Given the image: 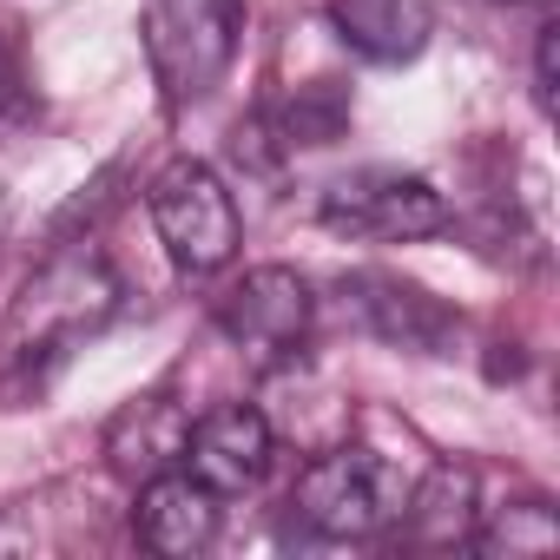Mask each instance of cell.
I'll list each match as a JSON object with an SVG mask.
<instances>
[{"label": "cell", "instance_id": "9a60e30c", "mask_svg": "<svg viewBox=\"0 0 560 560\" xmlns=\"http://www.w3.org/2000/svg\"><path fill=\"white\" fill-rule=\"evenodd\" d=\"M553 47H560V27L547 21L540 40H534V100H540V113H553Z\"/></svg>", "mask_w": 560, "mask_h": 560}, {"label": "cell", "instance_id": "6da1fadb", "mask_svg": "<svg viewBox=\"0 0 560 560\" xmlns=\"http://www.w3.org/2000/svg\"><path fill=\"white\" fill-rule=\"evenodd\" d=\"M237 27L244 0H145V60L172 113L211 100L237 60Z\"/></svg>", "mask_w": 560, "mask_h": 560}, {"label": "cell", "instance_id": "7c38bea8", "mask_svg": "<svg viewBox=\"0 0 560 560\" xmlns=\"http://www.w3.org/2000/svg\"><path fill=\"white\" fill-rule=\"evenodd\" d=\"M475 514H481V508H475V475L442 462L422 488H409L396 527H402L409 540H422V547H462V540L475 534Z\"/></svg>", "mask_w": 560, "mask_h": 560}, {"label": "cell", "instance_id": "3957f363", "mask_svg": "<svg viewBox=\"0 0 560 560\" xmlns=\"http://www.w3.org/2000/svg\"><path fill=\"white\" fill-rule=\"evenodd\" d=\"M119 311V277L93 244H67L54 250L14 304V357H67L86 330H100Z\"/></svg>", "mask_w": 560, "mask_h": 560}, {"label": "cell", "instance_id": "9c48e42d", "mask_svg": "<svg viewBox=\"0 0 560 560\" xmlns=\"http://www.w3.org/2000/svg\"><path fill=\"white\" fill-rule=\"evenodd\" d=\"M343 304L363 317V330H376L383 343H402V350H442L455 330V317L422 284H402V277H383V270L343 277Z\"/></svg>", "mask_w": 560, "mask_h": 560}, {"label": "cell", "instance_id": "277c9868", "mask_svg": "<svg viewBox=\"0 0 560 560\" xmlns=\"http://www.w3.org/2000/svg\"><path fill=\"white\" fill-rule=\"evenodd\" d=\"M145 211L159 224V244L185 277H211L237 257V198L205 159H172L145 185Z\"/></svg>", "mask_w": 560, "mask_h": 560}, {"label": "cell", "instance_id": "e0dca14e", "mask_svg": "<svg viewBox=\"0 0 560 560\" xmlns=\"http://www.w3.org/2000/svg\"><path fill=\"white\" fill-rule=\"evenodd\" d=\"M527 8H547V0H527Z\"/></svg>", "mask_w": 560, "mask_h": 560}, {"label": "cell", "instance_id": "8fae6325", "mask_svg": "<svg viewBox=\"0 0 560 560\" xmlns=\"http://www.w3.org/2000/svg\"><path fill=\"white\" fill-rule=\"evenodd\" d=\"M185 435H191V416L172 402V396H139L119 409V422L106 429V455L126 481H152L165 468H178L185 455Z\"/></svg>", "mask_w": 560, "mask_h": 560}, {"label": "cell", "instance_id": "5b68a950", "mask_svg": "<svg viewBox=\"0 0 560 560\" xmlns=\"http://www.w3.org/2000/svg\"><path fill=\"white\" fill-rule=\"evenodd\" d=\"M317 218H324V231H337L350 244H416L448 224V198L422 172L363 165V172H343L324 185Z\"/></svg>", "mask_w": 560, "mask_h": 560}, {"label": "cell", "instance_id": "7a4b0ae2", "mask_svg": "<svg viewBox=\"0 0 560 560\" xmlns=\"http://www.w3.org/2000/svg\"><path fill=\"white\" fill-rule=\"evenodd\" d=\"M409 501V481L402 468L383 455V448H363V442H343V448H324L298 488H291V514L317 534V540H370L383 527H396Z\"/></svg>", "mask_w": 560, "mask_h": 560}, {"label": "cell", "instance_id": "5bb4252c", "mask_svg": "<svg viewBox=\"0 0 560 560\" xmlns=\"http://www.w3.org/2000/svg\"><path fill=\"white\" fill-rule=\"evenodd\" d=\"M34 113V93H27V73L14 60V47H0V126H21Z\"/></svg>", "mask_w": 560, "mask_h": 560}, {"label": "cell", "instance_id": "8992f818", "mask_svg": "<svg viewBox=\"0 0 560 560\" xmlns=\"http://www.w3.org/2000/svg\"><path fill=\"white\" fill-rule=\"evenodd\" d=\"M311 284L291 264H257L218 298V330L257 370H291L311 337Z\"/></svg>", "mask_w": 560, "mask_h": 560}, {"label": "cell", "instance_id": "52a82bcc", "mask_svg": "<svg viewBox=\"0 0 560 560\" xmlns=\"http://www.w3.org/2000/svg\"><path fill=\"white\" fill-rule=\"evenodd\" d=\"M270 455H277V429L250 402H224V409H205L191 422L178 468L191 481H205L218 501H237L270 475Z\"/></svg>", "mask_w": 560, "mask_h": 560}, {"label": "cell", "instance_id": "2e32d148", "mask_svg": "<svg viewBox=\"0 0 560 560\" xmlns=\"http://www.w3.org/2000/svg\"><path fill=\"white\" fill-rule=\"evenodd\" d=\"M0 237H8V185H0Z\"/></svg>", "mask_w": 560, "mask_h": 560}, {"label": "cell", "instance_id": "30bf717a", "mask_svg": "<svg viewBox=\"0 0 560 560\" xmlns=\"http://www.w3.org/2000/svg\"><path fill=\"white\" fill-rule=\"evenodd\" d=\"M330 27L370 67H409L435 34V8L429 0H330Z\"/></svg>", "mask_w": 560, "mask_h": 560}, {"label": "cell", "instance_id": "4fadbf2b", "mask_svg": "<svg viewBox=\"0 0 560 560\" xmlns=\"http://www.w3.org/2000/svg\"><path fill=\"white\" fill-rule=\"evenodd\" d=\"M468 540H475L488 560H501V553H508V560H521V553H553V547H560V521H553L540 501H521V508H501V514H494L488 527H475Z\"/></svg>", "mask_w": 560, "mask_h": 560}, {"label": "cell", "instance_id": "ba28073f", "mask_svg": "<svg viewBox=\"0 0 560 560\" xmlns=\"http://www.w3.org/2000/svg\"><path fill=\"white\" fill-rule=\"evenodd\" d=\"M218 521H224V501H218L205 481H191L185 468H165V475L139 481L132 527H139V540H145L152 553L191 560V553H205V547L218 540Z\"/></svg>", "mask_w": 560, "mask_h": 560}]
</instances>
